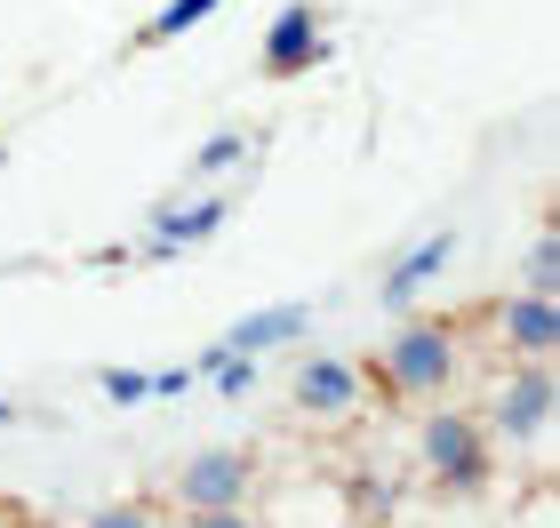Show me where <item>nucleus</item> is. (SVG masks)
Instances as JSON below:
<instances>
[{
	"label": "nucleus",
	"mask_w": 560,
	"mask_h": 528,
	"mask_svg": "<svg viewBox=\"0 0 560 528\" xmlns=\"http://www.w3.org/2000/svg\"><path fill=\"white\" fill-rule=\"evenodd\" d=\"M456 368H465V337H456L448 320H400L385 337V352L361 361V376L385 400H441L456 385Z\"/></svg>",
	"instance_id": "f257e3e1"
},
{
	"label": "nucleus",
	"mask_w": 560,
	"mask_h": 528,
	"mask_svg": "<svg viewBox=\"0 0 560 528\" xmlns=\"http://www.w3.org/2000/svg\"><path fill=\"white\" fill-rule=\"evenodd\" d=\"M320 64H328V9L320 0H289V9L265 24V40H257V81L289 89L304 72H320Z\"/></svg>",
	"instance_id": "7ed1b4c3"
},
{
	"label": "nucleus",
	"mask_w": 560,
	"mask_h": 528,
	"mask_svg": "<svg viewBox=\"0 0 560 528\" xmlns=\"http://www.w3.org/2000/svg\"><path fill=\"white\" fill-rule=\"evenodd\" d=\"M304 337H313V305H265V313H248V320H233L217 344L224 352H248V361H265V352H296Z\"/></svg>",
	"instance_id": "1a4fd4ad"
},
{
	"label": "nucleus",
	"mask_w": 560,
	"mask_h": 528,
	"mask_svg": "<svg viewBox=\"0 0 560 528\" xmlns=\"http://www.w3.org/2000/svg\"><path fill=\"white\" fill-rule=\"evenodd\" d=\"M248 161V129H217V137H200L192 144V161H185V176L192 185H217L224 168H241Z\"/></svg>",
	"instance_id": "f8f14e48"
},
{
	"label": "nucleus",
	"mask_w": 560,
	"mask_h": 528,
	"mask_svg": "<svg viewBox=\"0 0 560 528\" xmlns=\"http://www.w3.org/2000/svg\"><path fill=\"white\" fill-rule=\"evenodd\" d=\"M448 257H456V233H424L417 248H400V257L385 265V289H376V296H385L393 313H409L417 296H424V289L448 272Z\"/></svg>",
	"instance_id": "9d476101"
},
{
	"label": "nucleus",
	"mask_w": 560,
	"mask_h": 528,
	"mask_svg": "<svg viewBox=\"0 0 560 528\" xmlns=\"http://www.w3.org/2000/svg\"><path fill=\"white\" fill-rule=\"evenodd\" d=\"M176 392H192V368H161L152 376V400H176Z\"/></svg>",
	"instance_id": "f3484780"
},
{
	"label": "nucleus",
	"mask_w": 560,
	"mask_h": 528,
	"mask_svg": "<svg viewBox=\"0 0 560 528\" xmlns=\"http://www.w3.org/2000/svg\"><path fill=\"white\" fill-rule=\"evenodd\" d=\"M497 337L513 361H552L560 344V305L545 289H521V296H497Z\"/></svg>",
	"instance_id": "6e6552de"
},
{
	"label": "nucleus",
	"mask_w": 560,
	"mask_h": 528,
	"mask_svg": "<svg viewBox=\"0 0 560 528\" xmlns=\"http://www.w3.org/2000/svg\"><path fill=\"white\" fill-rule=\"evenodd\" d=\"M185 528H257L248 505H217V513H185Z\"/></svg>",
	"instance_id": "dca6fc26"
},
{
	"label": "nucleus",
	"mask_w": 560,
	"mask_h": 528,
	"mask_svg": "<svg viewBox=\"0 0 560 528\" xmlns=\"http://www.w3.org/2000/svg\"><path fill=\"white\" fill-rule=\"evenodd\" d=\"M81 528H161V513H152L144 496H113V505H96Z\"/></svg>",
	"instance_id": "2eb2a0df"
},
{
	"label": "nucleus",
	"mask_w": 560,
	"mask_h": 528,
	"mask_svg": "<svg viewBox=\"0 0 560 528\" xmlns=\"http://www.w3.org/2000/svg\"><path fill=\"white\" fill-rule=\"evenodd\" d=\"M233 216V192H200V200H161L152 209V240L137 248L144 265H161V257H185V248H200L217 233V224Z\"/></svg>",
	"instance_id": "0eeeda50"
},
{
	"label": "nucleus",
	"mask_w": 560,
	"mask_h": 528,
	"mask_svg": "<svg viewBox=\"0 0 560 528\" xmlns=\"http://www.w3.org/2000/svg\"><path fill=\"white\" fill-rule=\"evenodd\" d=\"M96 392H105L113 409H144V400H152V376H144V368H96Z\"/></svg>",
	"instance_id": "4468645a"
},
{
	"label": "nucleus",
	"mask_w": 560,
	"mask_h": 528,
	"mask_svg": "<svg viewBox=\"0 0 560 528\" xmlns=\"http://www.w3.org/2000/svg\"><path fill=\"white\" fill-rule=\"evenodd\" d=\"M480 424H489V441H545V424H552V361H521L497 385Z\"/></svg>",
	"instance_id": "39448f33"
},
{
	"label": "nucleus",
	"mask_w": 560,
	"mask_h": 528,
	"mask_svg": "<svg viewBox=\"0 0 560 528\" xmlns=\"http://www.w3.org/2000/svg\"><path fill=\"white\" fill-rule=\"evenodd\" d=\"M0 424H24V409H16V400H0Z\"/></svg>",
	"instance_id": "a211bd4d"
},
{
	"label": "nucleus",
	"mask_w": 560,
	"mask_h": 528,
	"mask_svg": "<svg viewBox=\"0 0 560 528\" xmlns=\"http://www.w3.org/2000/svg\"><path fill=\"white\" fill-rule=\"evenodd\" d=\"M217 9H224V0H161V9L144 16V33H137L129 48H168V40H185L192 24H209Z\"/></svg>",
	"instance_id": "9b49d317"
},
{
	"label": "nucleus",
	"mask_w": 560,
	"mask_h": 528,
	"mask_svg": "<svg viewBox=\"0 0 560 528\" xmlns=\"http://www.w3.org/2000/svg\"><path fill=\"white\" fill-rule=\"evenodd\" d=\"M248 489H257V457H248V448H192V457L176 465V481H168V496L185 513L248 505Z\"/></svg>",
	"instance_id": "20e7f679"
},
{
	"label": "nucleus",
	"mask_w": 560,
	"mask_h": 528,
	"mask_svg": "<svg viewBox=\"0 0 560 528\" xmlns=\"http://www.w3.org/2000/svg\"><path fill=\"white\" fill-rule=\"evenodd\" d=\"M417 457H424V481L441 496H480L497 481V441L472 409H432L417 424Z\"/></svg>",
	"instance_id": "f03ea898"
},
{
	"label": "nucleus",
	"mask_w": 560,
	"mask_h": 528,
	"mask_svg": "<svg viewBox=\"0 0 560 528\" xmlns=\"http://www.w3.org/2000/svg\"><path fill=\"white\" fill-rule=\"evenodd\" d=\"M289 400L304 416H352L369 400V376H361V361H345V352H304V361L289 368Z\"/></svg>",
	"instance_id": "423d86ee"
},
{
	"label": "nucleus",
	"mask_w": 560,
	"mask_h": 528,
	"mask_svg": "<svg viewBox=\"0 0 560 528\" xmlns=\"http://www.w3.org/2000/svg\"><path fill=\"white\" fill-rule=\"evenodd\" d=\"M521 289H545V296H560V240H552V233H537V240H528Z\"/></svg>",
	"instance_id": "ddd939ff"
}]
</instances>
